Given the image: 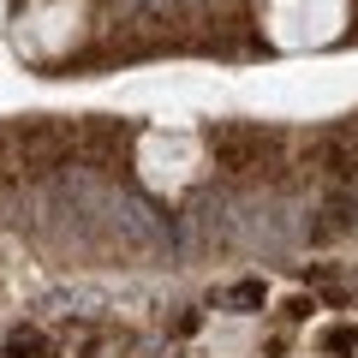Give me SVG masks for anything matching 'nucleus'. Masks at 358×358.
Masks as SVG:
<instances>
[{"mask_svg": "<svg viewBox=\"0 0 358 358\" xmlns=\"http://www.w3.org/2000/svg\"><path fill=\"white\" fill-rule=\"evenodd\" d=\"M346 221H352V197L334 192V197H329V209H322V221H317L310 233H317V239H334V233H346Z\"/></svg>", "mask_w": 358, "mask_h": 358, "instance_id": "7ed1b4c3", "label": "nucleus"}, {"mask_svg": "<svg viewBox=\"0 0 358 358\" xmlns=\"http://www.w3.org/2000/svg\"><path fill=\"white\" fill-rule=\"evenodd\" d=\"M322 352H334V358L358 352V329H352V322H341V329H329V334H322Z\"/></svg>", "mask_w": 358, "mask_h": 358, "instance_id": "39448f33", "label": "nucleus"}, {"mask_svg": "<svg viewBox=\"0 0 358 358\" xmlns=\"http://www.w3.org/2000/svg\"><path fill=\"white\" fill-rule=\"evenodd\" d=\"M263 299H268L263 281H239V287H227V305H263Z\"/></svg>", "mask_w": 358, "mask_h": 358, "instance_id": "423d86ee", "label": "nucleus"}, {"mask_svg": "<svg viewBox=\"0 0 358 358\" xmlns=\"http://www.w3.org/2000/svg\"><path fill=\"white\" fill-rule=\"evenodd\" d=\"M281 150L287 138L268 126H239V120H227V126H209V155H215L221 173L233 179H263L281 167Z\"/></svg>", "mask_w": 358, "mask_h": 358, "instance_id": "f257e3e1", "label": "nucleus"}, {"mask_svg": "<svg viewBox=\"0 0 358 358\" xmlns=\"http://www.w3.org/2000/svg\"><path fill=\"white\" fill-rule=\"evenodd\" d=\"M6 358H48V334H36V329H18L13 341H6Z\"/></svg>", "mask_w": 358, "mask_h": 358, "instance_id": "20e7f679", "label": "nucleus"}, {"mask_svg": "<svg viewBox=\"0 0 358 358\" xmlns=\"http://www.w3.org/2000/svg\"><path fill=\"white\" fill-rule=\"evenodd\" d=\"M131 138H138V131H131L126 120L90 114V120H78V126H72V155H78V162H90V167H102V173H120L126 155H131Z\"/></svg>", "mask_w": 358, "mask_h": 358, "instance_id": "f03ea898", "label": "nucleus"}]
</instances>
